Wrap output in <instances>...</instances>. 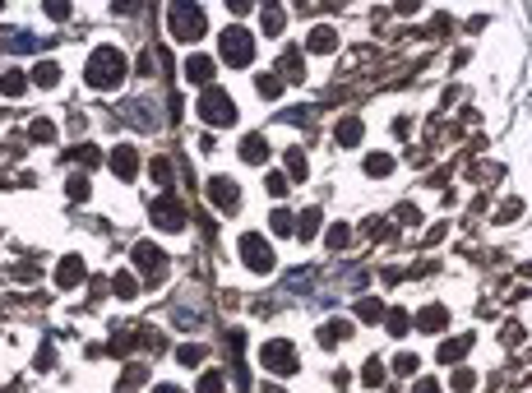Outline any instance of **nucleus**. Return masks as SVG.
Masks as SVG:
<instances>
[{"mask_svg": "<svg viewBox=\"0 0 532 393\" xmlns=\"http://www.w3.org/2000/svg\"><path fill=\"white\" fill-rule=\"evenodd\" d=\"M297 236L301 241H315V236H320V208H306V213L297 218Z\"/></svg>", "mask_w": 532, "mask_h": 393, "instance_id": "nucleus-23", "label": "nucleus"}, {"mask_svg": "<svg viewBox=\"0 0 532 393\" xmlns=\"http://www.w3.org/2000/svg\"><path fill=\"white\" fill-rule=\"evenodd\" d=\"M500 342H505V347H519V342H523V328H519V324H505Z\"/></svg>", "mask_w": 532, "mask_h": 393, "instance_id": "nucleus-44", "label": "nucleus"}, {"mask_svg": "<svg viewBox=\"0 0 532 393\" xmlns=\"http://www.w3.org/2000/svg\"><path fill=\"white\" fill-rule=\"evenodd\" d=\"M70 162H84V171H89V167H98V162H102V153L93 144H79V148H70Z\"/></svg>", "mask_w": 532, "mask_h": 393, "instance_id": "nucleus-31", "label": "nucleus"}, {"mask_svg": "<svg viewBox=\"0 0 532 393\" xmlns=\"http://www.w3.org/2000/svg\"><path fill=\"white\" fill-rule=\"evenodd\" d=\"M255 88H259V98H278L283 93V79L268 69V74H255Z\"/></svg>", "mask_w": 532, "mask_h": 393, "instance_id": "nucleus-32", "label": "nucleus"}, {"mask_svg": "<svg viewBox=\"0 0 532 393\" xmlns=\"http://www.w3.org/2000/svg\"><path fill=\"white\" fill-rule=\"evenodd\" d=\"M241 259H245V269H255V273H273V246H268L259 232H245L241 236Z\"/></svg>", "mask_w": 532, "mask_h": 393, "instance_id": "nucleus-6", "label": "nucleus"}, {"mask_svg": "<svg viewBox=\"0 0 532 393\" xmlns=\"http://www.w3.org/2000/svg\"><path fill=\"white\" fill-rule=\"evenodd\" d=\"M200 393H222V375H218V371H209V375L200 380Z\"/></svg>", "mask_w": 532, "mask_h": 393, "instance_id": "nucleus-45", "label": "nucleus"}, {"mask_svg": "<svg viewBox=\"0 0 532 393\" xmlns=\"http://www.w3.org/2000/svg\"><path fill=\"white\" fill-rule=\"evenodd\" d=\"M134 264H139V273H148V278H167V255L153 246V241H139V246H134Z\"/></svg>", "mask_w": 532, "mask_h": 393, "instance_id": "nucleus-9", "label": "nucleus"}, {"mask_svg": "<svg viewBox=\"0 0 532 393\" xmlns=\"http://www.w3.org/2000/svg\"><path fill=\"white\" fill-rule=\"evenodd\" d=\"M394 371H398V375H417V371H422V361L412 357V352H398V357H394Z\"/></svg>", "mask_w": 532, "mask_h": 393, "instance_id": "nucleus-38", "label": "nucleus"}, {"mask_svg": "<svg viewBox=\"0 0 532 393\" xmlns=\"http://www.w3.org/2000/svg\"><path fill=\"white\" fill-rule=\"evenodd\" d=\"M449 384H454V393H472V389H477V375H472V371H454V380H449Z\"/></svg>", "mask_w": 532, "mask_h": 393, "instance_id": "nucleus-39", "label": "nucleus"}, {"mask_svg": "<svg viewBox=\"0 0 532 393\" xmlns=\"http://www.w3.org/2000/svg\"><path fill=\"white\" fill-rule=\"evenodd\" d=\"M23 88H28V79H23V69H5V74H0V93H5V98H19Z\"/></svg>", "mask_w": 532, "mask_h": 393, "instance_id": "nucleus-25", "label": "nucleus"}, {"mask_svg": "<svg viewBox=\"0 0 532 393\" xmlns=\"http://www.w3.org/2000/svg\"><path fill=\"white\" fill-rule=\"evenodd\" d=\"M167 28H171L176 42H200L204 37V10L190 5V0H176V5L167 10Z\"/></svg>", "mask_w": 532, "mask_h": 393, "instance_id": "nucleus-3", "label": "nucleus"}, {"mask_svg": "<svg viewBox=\"0 0 532 393\" xmlns=\"http://www.w3.org/2000/svg\"><path fill=\"white\" fill-rule=\"evenodd\" d=\"M148 176L157 180L162 194H171V162H167V157H153V162H148Z\"/></svg>", "mask_w": 532, "mask_h": 393, "instance_id": "nucleus-22", "label": "nucleus"}, {"mask_svg": "<svg viewBox=\"0 0 532 393\" xmlns=\"http://www.w3.org/2000/svg\"><path fill=\"white\" fill-rule=\"evenodd\" d=\"M195 116H200L204 125H232L236 121V98L227 88H204L200 93V102H195Z\"/></svg>", "mask_w": 532, "mask_h": 393, "instance_id": "nucleus-2", "label": "nucleus"}, {"mask_svg": "<svg viewBox=\"0 0 532 393\" xmlns=\"http://www.w3.org/2000/svg\"><path fill=\"white\" fill-rule=\"evenodd\" d=\"M153 222L162 227V232H181V227H186V208H181L176 194H157L153 199Z\"/></svg>", "mask_w": 532, "mask_h": 393, "instance_id": "nucleus-7", "label": "nucleus"}, {"mask_svg": "<svg viewBox=\"0 0 532 393\" xmlns=\"http://www.w3.org/2000/svg\"><path fill=\"white\" fill-rule=\"evenodd\" d=\"M347 241H352V232H347L343 222H333V227H329V250H343Z\"/></svg>", "mask_w": 532, "mask_h": 393, "instance_id": "nucleus-41", "label": "nucleus"}, {"mask_svg": "<svg viewBox=\"0 0 532 393\" xmlns=\"http://www.w3.org/2000/svg\"><path fill=\"white\" fill-rule=\"evenodd\" d=\"M107 167L116 171L121 180H134L139 176V153H134L130 144H121V148H111V157H107Z\"/></svg>", "mask_w": 532, "mask_h": 393, "instance_id": "nucleus-10", "label": "nucleus"}, {"mask_svg": "<svg viewBox=\"0 0 532 393\" xmlns=\"http://www.w3.org/2000/svg\"><path fill=\"white\" fill-rule=\"evenodd\" d=\"M111 292L121 296V301H134V292H139V282H134V273H111Z\"/></svg>", "mask_w": 532, "mask_h": 393, "instance_id": "nucleus-21", "label": "nucleus"}, {"mask_svg": "<svg viewBox=\"0 0 532 393\" xmlns=\"http://www.w3.org/2000/svg\"><path fill=\"white\" fill-rule=\"evenodd\" d=\"M384 361H379V357H370L366 361V371H361V384H370V389H379V384H384Z\"/></svg>", "mask_w": 532, "mask_h": 393, "instance_id": "nucleus-30", "label": "nucleus"}, {"mask_svg": "<svg viewBox=\"0 0 532 393\" xmlns=\"http://www.w3.org/2000/svg\"><path fill=\"white\" fill-rule=\"evenodd\" d=\"M444 324H449V310L444 305H426L417 314V333H444Z\"/></svg>", "mask_w": 532, "mask_h": 393, "instance_id": "nucleus-14", "label": "nucleus"}, {"mask_svg": "<svg viewBox=\"0 0 532 393\" xmlns=\"http://www.w3.org/2000/svg\"><path fill=\"white\" fill-rule=\"evenodd\" d=\"M125 56H121V46H98L89 56V65H84V84L98 93H111V88H121V79H125Z\"/></svg>", "mask_w": 532, "mask_h": 393, "instance_id": "nucleus-1", "label": "nucleus"}, {"mask_svg": "<svg viewBox=\"0 0 532 393\" xmlns=\"http://www.w3.org/2000/svg\"><path fill=\"white\" fill-rule=\"evenodd\" d=\"M65 185H70V199H89V190H93V185H89V176H70Z\"/></svg>", "mask_w": 532, "mask_h": 393, "instance_id": "nucleus-42", "label": "nucleus"}, {"mask_svg": "<svg viewBox=\"0 0 532 393\" xmlns=\"http://www.w3.org/2000/svg\"><path fill=\"white\" fill-rule=\"evenodd\" d=\"M176 361H181V366H200L204 347H200V342H186V347H176Z\"/></svg>", "mask_w": 532, "mask_h": 393, "instance_id": "nucleus-37", "label": "nucleus"}, {"mask_svg": "<svg viewBox=\"0 0 532 393\" xmlns=\"http://www.w3.org/2000/svg\"><path fill=\"white\" fill-rule=\"evenodd\" d=\"M306 171H311L306 153H301V148H287V180H306Z\"/></svg>", "mask_w": 532, "mask_h": 393, "instance_id": "nucleus-26", "label": "nucleus"}, {"mask_svg": "<svg viewBox=\"0 0 532 393\" xmlns=\"http://www.w3.org/2000/svg\"><path fill=\"white\" fill-rule=\"evenodd\" d=\"M379 314H384V305H379V296H361V301H356V319H366V324H375Z\"/></svg>", "mask_w": 532, "mask_h": 393, "instance_id": "nucleus-27", "label": "nucleus"}, {"mask_svg": "<svg viewBox=\"0 0 532 393\" xmlns=\"http://www.w3.org/2000/svg\"><path fill=\"white\" fill-rule=\"evenodd\" d=\"M519 213H523V204H519V199H510V204H505V208L495 213V222H514Z\"/></svg>", "mask_w": 532, "mask_h": 393, "instance_id": "nucleus-43", "label": "nucleus"}, {"mask_svg": "<svg viewBox=\"0 0 532 393\" xmlns=\"http://www.w3.org/2000/svg\"><path fill=\"white\" fill-rule=\"evenodd\" d=\"M467 352H472V333H458V338H444V342H440V361H444V366L463 361Z\"/></svg>", "mask_w": 532, "mask_h": 393, "instance_id": "nucleus-16", "label": "nucleus"}, {"mask_svg": "<svg viewBox=\"0 0 532 393\" xmlns=\"http://www.w3.org/2000/svg\"><path fill=\"white\" fill-rule=\"evenodd\" d=\"M444 232H449V227H444V222H435V227H431V232H426V246H435V241H440V236H444Z\"/></svg>", "mask_w": 532, "mask_h": 393, "instance_id": "nucleus-49", "label": "nucleus"}, {"mask_svg": "<svg viewBox=\"0 0 532 393\" xmlns=\"http://www.w3.org/2000/svg\"><path fill=\"white\" fill-rule=\"evenodd\" d=\"M259 23H264V33H283V23H287V14L278 10V5H264V10H259Z\"/></svg>", "mask_w": 532, "mask_h": 393, "instance_id": "nucleus-28", "label": "nucleus"}, {"mask_svg": "<svg viewBox=\"0 0 532 393\" xmlns=\"http://www.w3.org/2000/svg\"><path fill=\"white\" fill-rule=\"evenodd\" d=\"M46 14H51V19H70V5H60V0H56V5H46Z\"/></svg>", "mask_w": 532, "mask_h": 393, "instance_id": "nucleus-48", "label": "nucleus"}, {"mask_svg": "<svg viewBox=\"0 0 532 393\" xmlns=\"http://www.w3.org/2000/svg\"><path fill=\"white\" fill-rule=\"evenodd\" d=\"M283 74H287L292 84H301V79H306V60H301L297 46H287V56H283Z\"/></svg>", "mask_w": 532, "mask_h": 393, "instance_id": "nucleus-24", "label": "nucleus"}, {"mask_svg": "<svg viewBox=\"0 0 532 393\" xmlns=\"http://www.w3.org/2000/svg\"><path fill=\"white\" fill-rule=\"evenodd\" d=\"M213 69H218V65H213L209 56H200V51L186 60V79H190V84H204V88H213Z\"/></svg>", "mask_w": 532, "mask_h": 393, "instance_id": "nucleus-13", "label": "nucleus"}, {"mask_svg": "<svg viewBox=\"0 0 532 393\" xmlns=\"http://www.w3.org/2000/svg\"><path fill=\"white\" fill-rule=\"evenodd\" d=\"M51 366H56V352L42 347V352H37V371H51Z\"/></svg>", "mask_w": 532, "mask_h": 393, "instance_id": "nucleus-46", "label": "nucleus"}, {"mask_svg": "<svg viewBox=\"0 0 532 393\" xmlns=\"http://www.w3.org/2000/svg\"><path fill=\"white\" fill-rule=\"evenodd\" d=\"M209 199H213L218 213H236V208H241V190H236L232 176H213L209 180Z\"/></svg>", "mask_w": 532, "mask_h": 393, "instance_id": "nucleus-8", "label": "nucleus"}, {"mask_svg": "<svg viewBox=\"0 0 532 393\" xmlns=\"http://www.w3.org/2000/svg\"><path fill=\"white\" fill-rule=\"evenodd\" d=\"M264 190H268V194H273V199H283V194H287V190H292V180H287V176H283V171H268V176H264Z\"/></svg>", "mask_w": 532, "mask_h": 393, "instance_id": "nucleus-36", "label": "nucleus"}, {"mask_svg": "<svg viewBox=\"0 0 532 393\" xmlns=\"http://www.w3.org/2000/svg\"><path fill=\"white\" fill-rule=\"evenodd\" d=\"M241 157L250 162V167L268 162V139H264V135H245V139H241Z\"/></svg>", "mask_w": 532, "mask_h": 393, "instance_id": "nucleus-17", "label": "nucleus"}, {"mask_svg": "<svg viewBox=\"0 0 532 393\" xmlns=\"http://www.w3.org/2000/svg\"><path fill=\"white\" fill-rule=\"evenodd\" d=\"M389 171H394V157L389 153H370L366 157V176H389Z\"/></svg>", "mask_w": 532, "mask_h": 393, "instance_id": "nucleus-35", "label": "nucleus"}, {"mask_svg": "<svg viewBox=\"0 0 532 393\" xmlns=\"http://www.w3.org/2000/svg\"><path fill=\"white\" fill-rule=\"evenodd\" d=\"M33 84L37 88H56V84H60V65H56V60H37L33 65Z\"/></svg>", "mask_w": 532, "mask_h": 393, "instance_id": "nucleus-20", "label": "nucleus"}, {"mask_svg": "<svg viewBox=\"0 0 532 393\" xmlns=\"http://www.w3.org/2000/svg\"><path fill=\"white\" fill-rule=\"evenodd\" d=\"M134 347H139V328H116V333H111V342H107L111 357H130Z\"/></svg>", "mask_w": 532, "mask_h": 393, "instance_id": "nucleus-18", "label": "nucleus"}, {"mask_svg": "<svg viewBox=\"0 0 532 393\" xmlns=\"http://www.w3.org/2000/svg\"><path fill=\"white\" fill-rule=\"evenodd\" d=\"M268 227H273V232H278V236H297V218H292V213H287V208H278V213H273V218H268Z\"/></svg>", "mask_w": 532, "mask_h": 393, "instance_id": "nucleus-33", "label": "nucleus"}, {"mask_svg": "<svg viewBox=\"0 0 532 393\" xmlns=\"http://www.w3.org/2000/svg\"><path fill=\"white\" fill-rule=\"evenodd\" d=\"M153 393H181V389H176V384H157Z\"/></svg>", "mask_w": 532, "mask_h": 393, "instance_id": "nucleus-50", "label": "nucleus"}, {"mask_svg": "<svg viewBox=\"0 0 532 393\" xmlns=\"http://www.w3.org/2000/svg\"><path fill=\"white\" fill-rule=\"evenodd\" d=\"M306 51H315V56H329V51H338V33H333L329 23L311 28V37H306Z\"/></svg>", "mask_w": 532, "mask_h": 393, "instance_id": "nucleus-12", "label": "nucleus"}, {"mask_svg": "<svg viewBox=\"0 0 532 393\" xmlns=\"http://www.w3.org/2000/svg\"><path fill=\"white\" fill-rule=\"evenodd\" d=\"M361 130H366V125L356 121V116H347V121H338L333 135H338V144H343V148H356V144H361Z\"/></svg>", "mask_w": 532, "mask_h": 393, "instance_id": "nucleus-19", "label": "nucleus"}, {"mask_svg": "<svg viewBox=\"0 0 532 393\" xmlns=\"http://www.w3.org/2000/svg\"><path fill=\"white\" fill-rule=\"evenodd\" d=\"M116 393H130V389H116Z\"/></svg>", "mask_w": 532, "mask_h": 393, "instance_id": "nucleus-51", "label": "nucleus"}, {"mask_svg": "<svg viewBox=\"0 0 532 393\" xmlns=\"http://www.w3.org/2000/svg\"><path fill=\"white\" fill-rule=\"evenodd\" d=\"M84 273H89V269H84V259H79V255H65L60 264H56V287H65V292H70V287H79V282H84Z\"/></svg>", "mask_w": 532, "mask_h": 393, "instance_id": "nucleus-11", "label": "nucleus"}, {"mask_svg": "<svg viewBox=\"0 0 532 393\" xmlns=\"http://www.w3.org/2000/svg\"><path fill=\"white\" fill-rule=\"evenodd\" d=\"M259 366L278 380H292L297 375V347H292L287 338H268L264 347H259Z\"/></svg>", "mask_w": 532, "mask_h": 393, "instance_id": "nucleus-4", "label": "nucleus"}, {"mask_svg": "<svg viewBox=\"0 0 532 393\" xmlns=\"http://www.w3.org/2000/svg\"><path fill=\"white\" fill-rule=\"evenodd\" d=\"M144 380H148V366L130 361V366H125V389H134V384H144Z\"/></svg>", "mask_w": 532, "mask_h": 393, "instance_id": "nucleus-40", "label": "nucleus"}, {"mask_svg": "<svg viewBox=\"0 0 532 393\" xmlns=\"http://www.w3.org/2000/svg\"><path fill=\"white\" fill-rule=\"evenodd\" d=\"M28 139H33V144H51V139H56V125L42 116V121H33V125H28Z\"/></svg>", "mask_w": 532, "mask_h": 393, "instance_id": "nucleus-34", "label": "nucleus"}, {"mask_svg": "<svg viewBox=\"0 0 532 393\" xmlns=\"http://www.w3.org/2000/svg\"><path fill=\"white\" fill-rule=\"evenodd\" d=\"M343 338H352V319H324L320 324V347H338Z\"/></svg>", "mask_w": 532, "mask_h": 393, "instance_id": "nucleus-15", "label": "nucleus"}, {"mask_svg": "<svg viewBox=\"0 0 532 393\" xmlns=\"http://www.w3.org/2000/svg\"><path fill=\"white\" fill-rule=\"evenodd\" d=\"M412 393H440V384H435V380H417V384H412Z\"/></svg>", "mask_w": 532, "mask_h": 393, "instance_id": "nucleus-47", "label": "nucleus"}, {"mask_svg": "<svg viewBox=\"0 0 532 393\" xmlns=\"http://www.w3.org/2000/svg\"><path fill=\"white\" fill-rule=\"evenodd\" d=\"M218 51H222V60H227V65H250V60H255V37L245 33V28H227V33H222V42H218Z\"/></svg>", "mask_w": 532, "mask_h": 393, "instance_id": "nucleus-5", "label": "nucleus"}, {"mask_svg": "<svg viewBox=\"0 0 532 393\" xmlns=\"http://www.w3.org/2000/svg\"><path fill=\"white\" fill-rule=\"evenodd\" d=\"M384 324H389V333H394V338H408L412 314H408V310H389V314H384Z\"/></svg>", "mask_w": 532, "mask_h": 393, "instance_id": "nucleus-29", "label": "nucleus"}]
</instances>
